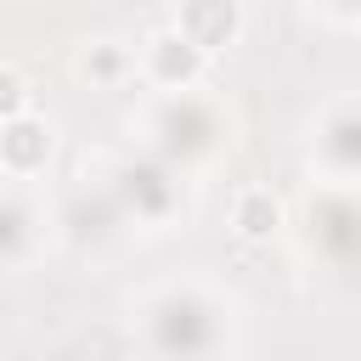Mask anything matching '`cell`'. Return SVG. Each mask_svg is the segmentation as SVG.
Masks as SVG:
<instances>
[{"instance_id": "1", "label": "cell", "mask_w": 361, "mask_h": 361, "mask_svg": "<svg viewBox=\"0 0 361 361\" xmlns=\"http://www.w3.org/2000/svg\"><path fill=\"white\" fill-rule=\"evenodd\" d=\"M45 147H51V141H45L39 124H28V118H6V124H0V152H6L11 169H28L23 152H45Z\"/></svg>"}, {"instance_id": "2", "label": "cell", "mask_w": 361, "mask_h": 361, "mask_svg": "<svg viewBox=\"0 0 361 361\" xmlns=\"http://www.w3.org/2000/svg\"><path fill=\"white\" fill-rule=\"evenodd\" d=\"M276 197L271 192H243V203H237V226L248 231V237H265V231H276Z\"/></svg>"}, {"instance_id": "3", "label": "cell", "mask_w": 361, "mask_h": 361, "mask_svg": "<svg viewBox=\"0 0 361 361\" xmlns=\"http://www.w3.org/2000/svg\"><path fill=\"white\" fill-rule=\"evenodd\" d=\"M23 102H28V96H23V85H17V73H6V68H0V118H17V113H23Z\"/></svg>"}]
</instances>
